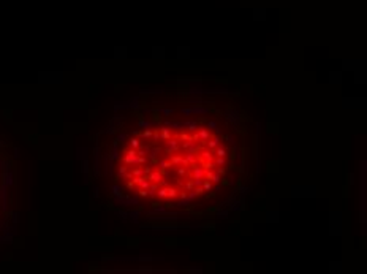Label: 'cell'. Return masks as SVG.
<instances>
[{
    "mask_svg": "<svg viewBox=\"0 0 367 274\" xmlns=\"http://www.w3.org/2000/svg\"><path fill=\"white\" fill-rule=\"evenodd\" d=\"M231 149L204 122H160L130 132L114 160V179L136 200L160 206L207 198L228 177Z\"/></svg>",
    "mask_w": 367,
    "mask_h": 274,
    "instance_id": "cell-1",
    "label": "cell"
}]
</instances>
